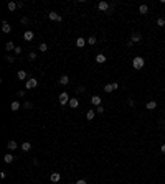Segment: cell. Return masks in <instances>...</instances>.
Wrapping results in <instances>:
<instances>
[{
	"mask_svg": "<svg viewBox=\"0 0 165 184\" xmlns=\"http://www.w3.org/2000/svg\"><path fill=\"white\" fill-rule=\"evenodd\" d=\"M134 104H136V102H134L132 99H129V107H134Z\"/></svg>",
	"mask_w": 165,
	"mask_h": 184,
	"instance_id": "39",
	"label": "cell"
},
{
	"mask_svg": "<svg viewBox=\"0 0 165 184\" xmlns=\"http://www.w3.org/2000/svg\"><path fill=\"white\" fill-rule=\"evenodd\" d=\"M13 159H15V158H13V155H10V153H7V155L3 156V161L7 163V164H10L12 161H13Z\"/></svg>",
	"mask_w": 165,
	"mask_h": 184,
	"instance_id": "16",
	"label": "cell"
},
{
	"mask_svg": "<svg viewBox=\"0 0 165 184\" xmlns=\"http://www.w3.org/2000/svg\"><path fill=\"white\" fill-rule=\"evenodd\" d=\"M36 85H38V79H35V77L27 79V89H35Z\"/></svg>",
	"mask_w": 165,
	"mask_h": 184,
	"instance_id": "4",
	"label": "cell"
},
{
	"mask_svg": "<svg viewBox=\"0 0 165 184\" xmlns=\"http://www.w3.org/2000/svg\"><path fill=\"white\" fill-rule=\"evenodd\" d=\"M145 107H147V110H155L157 109V102L155 100H150V102L145 104Z\"/></svg>",
	"mask_w": 165,
	"mask_h": 184,
	"instance_id": "12",
	"label": "cell"
},
{
	"mask_svg": "<svg viewBox=\"0 0 165 184\" xmlns=\"http://www.w3.org/2000/svg\"><path fill=\"white\" fill-rule=\"evenodd\" d=\"M20 107H22V104H20V102H18V100H13V102H12V104H10V109H12V110H13V112H15V110H18V109H20Z\"/></svg>",
	"mask_w": 165,
	"mask_h": 184,
	"instance_id": "14",
	"label": "cell"
},
{
	"mask_svg": "<svg viewBox=\"0 0 165 184\" xmlns=\"http://www.w3.org/2000/svg\"><path fill=\"white\" fill-rule=\"evenodd\" d=\"M139 12H140V13H142V15H147V12H149V7H147V5H140V7H139Z\"/></svg>",
	"mask_w": 165,
	"mask_h": 184,
	"instance_id": "23",
	"label": "cell"
},
{
	"mask_svg": "<svg viewBox=\"0 0 165 184\" xmlns=\"http://www.w3.org/2000/svg\"><path fill=\"white\" fill-rule=\"evenodd\" d=\"M7 8H8L10 12H13L15 8H18V5H17L15 2H8V5H7Z\"/></svg>",
	"mask_w": 165,
	"mask_h": 184,
	"instance_id": "24",
	"label": "cell"
},
{
	"mask_svg": "<svg viewBox=\"0 0 165 184\" xmlns=\"http://www.w3.org/2000/svg\"><path fill=\"white\" fill-rule=\"evenodd\" d=\"M32 150V143H28V142H25L22 145V151H30Z\"/></svg>",
	"mask_w": 165,
	"mask_h": 184,
	"instance_id": "22",
	"label": "cell"
},
{
	"mask_svg": "<svg viewBox=\"0 0 165 184\" xmlns=\"http://www.w3.org/2000/svg\"><path fill=\"white\" fill-rule=\"evenodd\" d=\"M7 148L12 151V150H15V148H18V145H17V142H13V140H10V142L7 143Z\"/></svg>",
	"mask_w": 165,
	"mask_h": 184,
	"instance_id": "17",
	"label": "cell"
},
{
	"mask_svg": "<svg viewBox=\"0 0 165 184\" xmlns=\"http://www.w3.org/2000/svg\"><path fill=\"white\" fill-rule=\"evenodd\" d=\"M17 77L20 79V81H23V79H27V77H28V74H27L25 71H18V72H17Z\"/></svg>",
	"mask_w": 165,
	"mask_h": 184,
	"instance_id": "18",
	"label": "cell"
},
{
	"mask_svg": "<svg viewBox=\"0 0 165 184\" xmlns=\"http://www.w3.org/2000/svg\"><path fill=\"white\" fill-rule=\"evenodd\" d=\"M106 61H107V58H106V54H102V53H99V54H97V56H96V63H99V64H104V63H106Z\"/></svg>",
	"mask_w": 165,
	"mask_h": 184,
	"instance_id": "7",
	"label": "cell"
},
{
	"mask_svg": "<svg viewBox=\"0 0 165 184\" xmlns=\"http://www.w3.org/2000/svg\"><path fill=\"white\" fill-rule=\"evenodd\" d=\"M40 51H41V53L48 51V45H46V43H41V45H40Z\"/></svg>",
	"mask_w": 165,
	"mask_h": 184,
	"instance_id": "27",
	"label": "cell"
},
{
	"mask_svg": "<svg viewBox=\"0 0 165 184\" xmlns=\"http://www.w3.org/2000/svg\"><path fill=\"white\" fill-rule=\"evenodd\" d=\"M114 90V85L112 84H106L104 85V92H112Z\"/></svg>",
	"mask_w": 165,
	"mask_h": 184,
	"instance_id": "26",
	"label": "cell"
},
{
	"mask_svg": "<svg viewBox=\"0 0 165 184\" xmlns=\"http://www.w3.org/2000/svg\"><path fill=\"white\" fill-rule=\"evenodd\" d=\"M127 46H129V48H132V46H134V43H132L131 40H127Z\"/></svg>",
	"mask_w": 165,
	"mask_h": 184,
	"instance_id": "36",
	"label": "cell"
},
{
	"mask_svg": "<svg viewBox=\"0 0 165 184\" xmlns=\"http://www.w3.org/2000/svg\"><path fill=\"white\" fill-rule=\"evenodd\" d=\"M23 107H25V109H32L33 104H32V102H25V104H23Z\"/></svg>",
	"mask_w": 165,
	"mask_h": 184,
	"instance_id": "31",
	"label": "cell"
},
{
	"mask_svg": "<svg viewBox=\"0 0 165 184\" xmlns=\"http://www.w3.org/2000/svg\"><path fill=\"white\" fill-rule=\"evenodd\" d=\"M15 53H17V54H20V53H22V48H18V46H17V48H15Z\"/></svg>",
	"mask_w": 165,
	"mask_h": 184,
	"instance_id": "37",
	"label": "cell"
},
{
	"mask_svg": "<svg viewBox=\"0 0 165 184\" xmlns=\"http://www.w3.org/2000/svg\"><path fill=\"white\" fill-rule=\"evenodd\" d=\"M96 112H97V113H104V107H102V105L96 107Z\"/></svg>",
	"mask_w": 165,
	"mask_h": 184,
	"instance_id": "30",
	"label": "cell"
},
{
	"mask_svg": "<svg viewBox=\"0 0 165 184\" xmlns=\"http://www.w3.org/2000/svg\"><path fill=\"white\" fill-rule=\"evenodd\" d=\"M28 59H30V61H35V59H36V51H32V53H30V54H28Z\"/></svg>",
	"mask_w": 165,
	"mask_h": 184,
	"instance_id": "28",
	"label": "cell"
},
{
	"mask_svg": "<svg viewBox=\"0 0 165 184\" xmlns=\"http://www.w3.org/2000/svg\"><path fill=\"white\" fill-rule=\"evenodd\" d=\"M160 150H162V153H165V145H162V146H160Z\"/></svg>",
	"mask_w": 165,
	"mask_h": 184,
	"instance_id": "40",
	"label": "cell"
},
{
	"mask_svg": "<svg viewBox=\"0 0 165 184\" xmlns=\"http://www.w3.org/2000/svg\"><path fill=\"white\" fill-rule=\"evenodd\" d=\"M74 184H88V182H86V181H84V179H78V181H76Z\"/></svg>",
	"mask_w": 165,
	"mask_h": 184,
	"instance_id": "34",
	"label": "cell"
},
{
	"mask_svg": "<svg viewBox=\"0 0 165 184\" xmlns=\"http://www.w3.org/2000/svg\"><path fill=\"white\" fill-rule=\"evenodd\" d=\"M83 92H84V87H83V85H79V87H78V94H83Z\"/></svg>",
	"mask_w": 165,
	"mask_h": 184,
	"instance_id": "35",
	"label": "cell"
},
{
	"mask_svg": "<svg viewBox=\"0 0 165 184\" xmlns=\"http://www.w3.org/2000/svg\"><path fill=\"white\" fill-rule=\"evenodd\" d=\"M91 104L96 105V107H99L101 105V97L99 95H93V97H91Z\"/></svg>",
	"mask_w": 165,
	"mask_h": 184,
	"instance_id": "9",
	"label": "cell"
},
{
	"mask_svg": "<svg viewBox=\"0 0 165 184\" xmlns=\"http://www.w3.org/2000/svg\"><path fill=\"white\" fill-rule=\"evenodd\" d=\"M48 18H50V20H53V21H63V17L58 15L56 12H50V13H48Z\"/></svg>",
	"mask_w": 165,
	"mask_h": 184,
	"instance_id": "3",
	"label": "cell"
},
{
	"mask_svg": "<svg viewBox=\"0 0 165 184\" xmlns=\"http://www.w3.org/2000/svg\"><path fill=\"white\" fill-rule=\"evenodd\" d=\"M132 66H134V69H137V71H140L142 67L145 66V61H144V58L142 56H136L132 59Z\"/></svg>",
	"mask_w": 165,
	"mask_h": 184,
	"instance_id": "1",
	"label": "cell"
},
{
	"mask_svg": "<svg viewBox=\"0 0 165 184\" xmlns=\"http://www.w3.org/2000/svg\"><path fill=\"white\" fill-rule=\"evenodd\" d=\"M5 59H7L8 63H13V61H15V58H13V56H10V54H8V56H5Z\"/></svg>",
	"mask_w": 165,
	"mask_h": 184,
	"instance_id": "32",
	"label": "cell"
},
{
	"mask_svg": "<svg viewBox=\"0 0 165 184\" xmlns=\"http://www.w3.org/2000/svg\"><path fill=\"white\" fill-rule=\"evenodd\" d=\"M131 41L132 43H139V41H142V36H140V33H134L131 36Z\"/></svg>",
	"mask_w": 165,
	"mask_h": 184,
	"instance_id": "11",
	"label": "cell"
},
{
	"mask_svg": "<svg viewBox=\"0 0 165 184\" xmlns=\"http://www.w3.org/2000/svg\"><path fill=\"white\" fill-rule=\"evenodd\" d=\"M15 48H17V46H15L12 41H8L7 45H5V50H7V51H15Z\"/></svg>",
	"mask_w": 165,
	"mask_h": 184,
	"instance_id": "21",
	"label": "cell"
},
{
	"mask_svg": "<svg viewBox=\"0 0 165 184\" xmlns=\"http://www.w3.org/2000/svg\"><path fill=\"white\" fill-rule=\"evenodd\" d=\"M58 99H59V104H61V105H66V104H69V95H68V92H61Z\"/></svg>",
	"mask_w": 165,
	"mask_h": 184,
	"instance_id": "2",
	"label": "cell"
},
{
	"mask_svg": "<svg viewBox=\"0 0 165 184\" xmlns=\"http://www.w3.org/2000/svg\"><path fill=\"white\" fill-rule=\"evenodd\" d=\"M109 7H111V5H109L107 2H99V3H97V8H99L101 12H107Z\"/></svg>",
	"mask_w": 165,
	"mask_h": 184,
	"instance_id": "5",
	"label": "cell"
},
{
	"mask_svg": "<svg viewBox=\"0 0 165 184\" xmlns=\"http://www.w3.org/2000/svg\"><path fill=\"white\" fill-rule=\"evenodd\" d=\"M94 115H96V110H91V109H89L88 112H86V118H88V120H93Z\"/></svg>",
	"mask_w": 165,
	"mask_h": 184,
	"instance_id": "20",
	"label": "cell"
},
{
	"mask_svg": "<svg viewBox=\"0 0 165 184\" xmlns=\"http://www.w3.org/2000/svg\"><path fill=\"white\" fill-rule=\"evenodd\" d=\"M86 41L89 43V45H96V43H97V38H96V36H89Z\"/></svg>",
	"mask_w": 165,
	"mask_h": 184,
	"instance_id": "25",
	"label": "cell"
},
{
	"mask_svg": "<svg viewBox=\"0 0 165 184\" xmlns=\"http://www.w3.org/2000/svg\"><path fill=\"white\" fill-rule=\"evenodd\" d=\"M20 21H22V25H27V23H28V18H27V17H22Z\"/></svg>",
	"mask_w": 165,
	"mask_h": 184,
	"instance_id": "33",
	"label": "cell"
},
{
	"mask_svg": "<svg viewBox=\"0 0 165 184\" xmlns=\"http://www.w3.org/2000/svg\"><path fill=\"white\" fill-rule=\"evenodd\" d=\"M58 82H59L61 85H66V84H68V82H69V77H68V76H61Z\"/></svg>",
	"mask_w": 165,
	"mask_h": 184,
	"instance_id": "19",
	"label": "cell"
},
{
	"mask_svg": "<svg viewBox=\"0 0 165 184\" xmlns=\"http://www.w3.org/2000/svg\"><path fill=\"white\" fill-rule=\"evenodd\" d=\"M33 38H35V33H33V31H30V30L23 33V40H25V41H32Z\"/></svg>",
	"mask_w": 165,
	"mask_h": 184,
	"instance_id": "6",
	"label": "cell"
},
{
	"mask_svg": "<svg viewBox=\"0 0 165 184\" xmlns=\"http://www.w3.org/2000/svg\"><path fill=\"white\" fill-rule=\"evenodd\" d=\"M86 40H84V38H76V46L78 48H84V45H86Z\"/></svg>",
	"mask_w": 165,
	"mask_h": 184,
	"instance_id": "15",
	"label": "cell"
},
{
	"mask_svg": "<svg viewBox=\"0 0 165 184\" xmlns=\"http://www.w3.org/2000/svg\"><path fill=\"white\" fill-rule=\"evenodd\" d=\"M2 31H3V33H10V31H12V26H10L5 20L2 21Z\"/></svg>",
	"mask_w": 165,
	"mask_h": 184,
	"instance_id": "10",
	"label": "cell"
},
{
	"mask_svg": "<svg viewBox=\"0 0 165 184\" xmlns=\"http://www.w3.org/2000/svg\"><path fill=\"white\" fill-rule=\"evenodd\" d=\"M157 25H158V26H163V25H165V18H158V20H157Z\"/></svg>",
	"mask_w": 165,
	"mask_h": 184,
	"instance_id": "29",
	"label": "cell"
},
{
	"mask_svg": "<svg viewBox=\"0 0 165 184\" xmlns=\"http://www.w3.org/2000/svg\"><path fill=\"white\" fill-rule=\"evenodd\" d=\"M112 85H114V90H117V89H119V84H117V82H112Z\"/></svg>",
	"mask_w": 165,
	"mask_h": 184,
	"instance_id": "38",
	"label": "cell"
},
{
	"mask_svg": "<svg viewBox=\"0 0 165 184\" xmlns=\"http://www.w3.org/2000/svg\"><path fill=\"white\" fill-rule=\"evenodd\" d=\"M59 179H61V174H59V173H56V171L50 174V181H51V182H58Z\"/></svg>",
	"mask_w": 165,
	"mask_h": 184,
	"instance_id": "8",
	"label": "cell"
},
{
	"mask_svg": "<svg viewBox=\"0 0 165 184\" xmlns=\"http://www.w3.org/2000/svg\"><path fill=\"white\" fill-rule=\"evenodd\" d=\"M68 105H69L71 109H78V107H79V100H78V99H69V104H68Z\"/></svg>",
	"mask_w": 165,
	"mask_h": 184,
	"instance_id": "13",
	"label": "cell"
}]
</instances>
